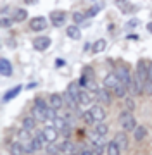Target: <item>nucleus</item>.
<instances>
[{
  "mask_svg": "<svg viewBox=\"0 0 152 155\" xmlns=\"http://www.w3.org/2000/svg\"><path fill=\"white\" fill-rule=\"evenodd\" d=\"M119 124L123 127L124 133H130V131H135L137 129V119L133 117L131 110H121L119 112Z\"/></svg>",
  "mask_w": 152,
  "mask_h": 155,
  "instance_id": "1",
  "label": "nucleus"
},
{
  "mask_svg": "<svg viewBox=\"0 0 152 155\" xmlns=\"http://www.w3.org/2000/svg\"><path fill=\"white\" fill-rule=\"evenodd\" d=\"M107 145H109V141H106V138L104 136H92V141H90V147H92V152L95 155H102L104 152L107 150Z\"/></svg>",
  "mask_w": 152,
  "mask_h": 155,
  "instance_id": "2",
  "label": "nucleus"
},
{
  "mask_svg": "<svg viewBox=\"0 0 152 155\" xmlns=\"http://www.w3.org/2000/svg\"><path fill=\"white\" fill-rule=\"evenodd\" d=\"M66 19H68V14L64 11H52L50 12V22L54 28H61L66 24Z\"/></svg>",
  "mask_w": 152,
  "mask_h": 155,
  "instance_id": "3",
  "label": "nucleus"
},
{
  "mask_svg": "<svg viewBox=\"0 0 152 155\" xmlns=\"http://www.w3.org/2000/svg\"><path fill=\"white\" fill-rule=\"evenodd\" d=\"M114 74L118 76V79L121 81V83H124L126 86L130 88V83H131V72L128 71V67L126 66H119V67H116V71H114Z\"/></svg>",
  "mask_w": 152,
  "mask_h": 155,
  "instance_id": "4",
  "label": "nucleus"
},
{
  "mask_svg": "<svg viewBox=\"0 0 152 155\" xmlns=\"http://www.w3.org/2000/svg\"><path fill=\"white\" fill-rule=\"evenodd\" d=\"M42 134H43L47 143H56L59 138V129H56L54 126H45L42 129Z\"/></svg>",
  "mask_w": 152,
  "mask_h": 155,
  "instance_id": "5",
  "label": "nucleus"
},
{
  "mask_svg": "<svg viewBox=\"0 0 152 155\" xmlns=\"http://www.w3.org/2000/svg\"><path fill=\"white\" fill-rule=\"evenodd\" d=\"M88 110H90V114H92V117H93L95 124H97V122H104V121H106L107 114H106V109H104L102 105H92Z\"/></svg>",
  "mask_w": 152,
  "mask_h": 155,
  "instance_id": "6",
  "label": "nucleus"
},
{
  "mask_svg": "<svg viewBox=\"0 0 152 155\" xmlns=\"http://www.w3.org/2000/svg\"><path fill=\"white\" fill-rule=\"evenodd\" d=\"M50 45H52V40L49 36H38V38L33 40V48L36 52H45Z\"/></svg>",
  "mask_w": 152,
  "mask_h": 155,
  "instance_id": "7",
  "label": "nucleus"
},
{
  "mask_svg": "<svg viewBox=\"0 0 152 155\" xmlns=\"http://www.w3.org/2000/svg\"><path fill=\"white\" fill-rule=\"evenodd\" d=\"M29 28H31V31H43V29L47 28V19L43 16L31 17V21H29Z\"/></svg>",
  "mask_w": 152,
  "mask_h": 155,
  "instance_id": "8",
  "label": "nucleus"
},
{
  "mask_svg": "<svg viewBox=\"0 0 152 155\" xmlns=\"http://www.w3.org/2000/svg\"><path fill=\"white\" fill-rule=\"evenodd\" d=\"M95 95H97V100L100 104H104V105L111 104V90H107L106 86H99L95 90Z\"/></svg>",
  "mask_w": 152,
  "mask_h": 155,
  "instance_id": "9",
  "label": "nucleus"
},
{
  "mask_svg": "<svg viewBox=\"0 0 152 155\" xmlns=\"http://www.w3.org/2000/svg\"><path fill=\"white\" fill-rule=\"evenodd\" d=\"M130 90L133 91L135 95H140V93H144V90H145V86H144V83H142V79L138 78V74H133L131 76V83H130Z\"/></svg>",
  "mask_w": 152,
  "mask_h": 155,
  "instance_id": "10",
  "label": "nucleus"
},
{
  "mask_svg": "<svg viewBox=\"0 0 152 155\" xmlns=\"http://www.w3.org/2000/svg\"><path fill=\"white\" fill-rule=\"evenodd\" d=\"M81 86H79V83L78 81H71V83L68 84V88H66V93L71 97V98L74 100V102H78V98H79V93H81Z\"/></svg>",
  "mask_w": 152,
  "mask_h": 155,
  "instance_id": "11",
  "label": "nucleus"
},
{
  "mask_svg": "<svg viewBox=\"0 0 152 155\" xmlns=\"http://www.w3.org/2000/svg\"><path fill=\"white\" fill-rule=\"evenodd\" d=\"M49 105H50L52 109H56V110L62 109V107H64V95L52 93L50 97H49Z\"/></svg>",
  "mask_w": 152,
  "mask_h": 155,
  "instance_id": "12",
  "label": "nucleus"
},
{
  "mask_svg": "<svg viewBox=\"0 0 152 155\" xmlns=\"http://www.w3.org/2000/svg\"><path fill=\"white\" fill-rule=\"evenodd\" d=\"M118 83H119V79H118V76H116L114 72L106 74V76H104V79H102V86H106V88L111 90V91L116 88V84H118Z\"/></svg>",
  "mask_w": 152,
  "mask_h": 155,
  "instance_id": "13",
  "label": "nucleus"
},
{
  "mask_svg": "<svg viewBox=\"0 0 152 155\" xmlns=\"http://www.w3.org/2000/svg\"><path fill=\"white\" fill-rule=\"evenodd\" d=\"M97 98V95L93 91H88V90H81V93H79V98H78V104L79 105H90L92 100ZM92 107V105H90Z\"/></svg>",
  "mask_w": 152,
  "mask_h": 155,
  "instance_id": "14",
  "label": "nucleus"
},
{
  "mask_svg": "<svg viewBox=\"0 0 152 155\" xmlns=\"http://www.w3.org/2000/svg\"><path fill=\"white\" fill-rule=\"evenodd\" d=\"M113 141H114L116 145H118V147H119L121 150L128 148V136H126V133H124V131H119V133L114 134Z\"/></svg>",
  "mask_w": 152,
  "mask_h": 155,
  "instance_id": "15",
  "label": "nucleus"
},
{
  "mask_svg": "<svg viewBox=\"0 0 152 155\" xmlns=\"http://www.w3.org/2000/svg\"><path fill=\"white\" fill-rule=\"evenodd\" d=\"M107 133H109V126H107L106 122H97V124H93L92 134H95V136H104V138H106Z\"/></svg>",
  "mask_w": 152,
  "mask_h": 155,
  "instance_id": "16",
  "label": "nucleus"
},
{
  "mask_svg": "<svg viewBox=\"0 0 152 155\" xmlns=\"http://www.w3.org/2000/svg\"><path fill=\"white\" fill-rule=\"evenodd\" d=\"M21 90H23V84H16L14 88H11L9 91H5V95H4V98H2V100H4L5 104H7V102H11L12 98H16L17 95L21 93Z\"/></svg>",
  "mask_w": 152,
  "mask_h": 155,
  "instance_id": "17",
  "label": "nucleus"
},
{
  "mask_svg": "<svg viewBox=\"0 0 152 155\" xmlns=\"http://www.w3.org/2000/svg\"><path fill=\"white\" fill-rule=\"evenodd\" d=\"M66 35L71 40H79L81 38V29L78 28V24H71V26L66 28Z\"/></svg>",
  "mask_w": 152,
  "mask_h": 155,
  "instance_id": "18",
  "label": "nucleus"
},
{
  "mask_svg": "<svg viewBox=\"0 0 152 155\" xmlns=\"http://www.w3.org/2000/svg\"><path fill=\"white\" fill-rule=\"evenodd\" d=\"M52 126L56 127V129H59V131H62V133H68L69 131V122L64 117H57L56 121L52 122Z\"/></svg>",
  "mask_w": 152,
  "mask_h": 155,
  "instance_id": "19",
  "label": "nucleus"
},
{
  "mask_svg": "<svg viewBox=\"0 0 152 155\" xmlns=\"http://www.w3.org/2000/svg\"><path fill=\"white\" fill-rule=\"evenodd\" d=\"M128 90H130V88L126 86V84L119 81V83L116 84V88L113 90V95H114V97H118V98H126V93H128Z\"/></svg>",
  "mask_w": 152,
  "mask_h": 155,
  "instance_id": "20",
  "label": "nucleus"
},
{
  "mask_svg": "<svg viewBox=\"0 0 152 155\" xmlns=\"http://www.w3.org/2000/svg\"><path fill=\"white\" fill-rule=\"evenodd\" d=\"M0 71H2V74L4 76H12V64L9 62V59H5V57H2V61H0Z\"/></svg>",
  "mask_w": 152,
  "mask_h": 155,
  "instance_id": "21",
  "label": "nucleus"
},
{
  "mask_svg": "<svg viewBox=\"0 0 152 155\" xmlns=\"http://www.w3.org/2000/svg\"><path fill=\"white\" fill-rule=\"evenodd\" d=\"M9 153H11V155H26V152H24L23 143H19V141H14V143L9 145Z\"/></svg>",
  "mask_w": 152,
  "mask_h": 155,
  "instance_id": "22",
  "label": "nucleus"
},
{
  "mask_svg": "<svg viewBox=\"0 0 152 155\" xmlns=\"http://www.w3.org/2000/svg\"><path fill=\"white\" fill-rule=\"evenodd\" d=\"M31 140H33L35 152H40V150H43V148H45V143H47V141H45V138H43V134H42V133H38L36 136H33Z\"/></svg>",
  "mask_w": 152,
  "mask_h": 155,
  "instance_id": "23",
  "label": "nucleus"
},
{
  "mask_svg": "<svg viewBox=\"0 0 152 155\" xmlns=\"http://www.w3.org/2000/svg\"><path fill=\"white\" fill-rule=\"evenodd\" d=\"M23 127L28 129V131H33L35 127H36V117L35 116H26L23 119Z\"/></svg>",
  "mask_w": 152,
  "mask_h": 155,
  "instance_id": "24",
  "label": "nucleus"
},
{
  "mask_svg": "<svg viewBox=\"0 0 152 155\" xmlns=\"http://www.w3.org/2000/svg\"><path fill=\"white\" fill-rule=\"evenodd\" d=\"M116 7H118L119 11H123L124 14H128V12L133 11V5L130 4L128 0H116Z\"/></svg>",
  "mask_w": 152,
  "mask_h": 155,
  "instance_id": "25",
  "label": "nucleus"
},
{
  "mask_svg": "<svg viewBox=\"0 0 152 155\" xmlns=\"http://www.w3.org/2000/svg\"><path fill=\"white\" fill-rule=\"evenodd\" d=\"M147 136V127L145 126H137V129L133 131V138L135 141H142Z\"/></svg>",
  "mask_w": 152,
  "mask_h": 155,
  "instance_id": "26",
  "label": "nucleus"
},
{
  "mask_svg": "<svg viewBox=\"0 0 152 155\" xmlns=\"http://www.w3.org/2000/svg\"><path fill=\"white\" fill-rule=\"evenodd\" d=\"M106 47H107V41L104 38H100V40H97L95 43H93L92 52H93V54H100V52H104V50H106Z\"/></svg>",
  "mask_w": 152,
  "mask_h": 155,
  "instance_id": "27",
  "label": "nucleus"
},
{
  "mask_svg": "<svg viewBox=\"0 0 152 155\" xmlns=\"http://www.w3.org/2000/svg\"><path fill=\"white\" fill-rule=\"evenodd\" d=\"M26 17H28V11H26V9H16V11H14V21L16 22L26 21Z\"/></svg>",
  "mask_w": 152,
  "mask_h": 155,
  "instance_id": "28",
  "label": "nucleus"
},
{
  "mask_svg": "<svg viewBox=\"0 0 152 155\" xmlns=\"http://www.w3.org/2000/svg\"><path fill=\"white\" fill-rule=\"evenodd\" d=\"M45 150H47V153L49 155H62L61 153V147H59V143H47V147H45Z\"/></svg>",
  "mask_w": 152,
  "mask_h": 155,
  "instance_id": "29",
  "label": "nucleus"
},
{
  "mask_svg": "<svg viewBox=\"0 0 152 155\" xmlns=\"http://www.w3.org/2000/svg\"><path fill=\"white\" fill-rule=\"evenodd\" d=\"M106 155H121V148H119L114 141H109L107 150H106Z\"/></svg>",
  "mask_w": 152,
  "mask_h": 155,
  "instance_id": "30",
  "label": "nucleus"
},
{
  "mask_svg": "<svg viewBox=\"0 0 152 155\" xmlns=\"http://www.w3.org/2000/svg\"><path fill=\"white\" fill-rule=\"evenodd\" d=\"M102 5H92L86 9V12H85V16H86V19H90V17H95L99 12H100Z\"/></svg>",
  "mask_w": 152,
  "mask_h": 155,
  "instance_id": "31",
  "label": "nucleus"
},
{
  "mask_svg": "<svg viewBox=\"0 0 152 155\" xmlns=\"http://www.w3.org/2000/svg\"><path fill=\"white\" fill-rule=\"evenodd\" d=\"M24 147V152H26V155L29 153H35V147H33V140L29 138V140H24V141H21Z\"/></svg>",
  "mask_w": 152,
  "mask_h": 155,
  "instance_id": "32",
  "label": "nucleus"
},
{
  "mask_svg": "<svg viewBox=\"0 0 152 155\" xmlns=\"http://www.w3.org/2000/svg\"><path fill=\"white\" fill-rule=\"evenodd\" d=\"M33 105L38 107V109H43V110H47V109L50 107V105H49V102H45V100L40 98V97H38V98H35V104H33Z\"/></svg>",
  "mask_w": 152,
  "mask_h": 155,
  "instance_id": "33",
  "label": "nucleus"
},
{
  "mask_svg": "<svg viewBox=\"0 0 152 155\" xmlns=\"http://www.w3.org/2000/svg\"><path fill=\"white\" fill-rule=\"evenodd\" d=\"M71 19L74 21V24H79V22H83L86 19V16H85V12H74Z\"/></svg>",
  "mask_w": 152,
  "mask_h": 155,
  "instance_id": "34",
  "label": "nucleus"
},
{
  "mask_svg": "<svg viewBox=\"0 0 152 155\" xmlns=\"http://www.w3.org/2000/svg\"><path fill=\"white\" fill-rule=\"evenodd\" d=\"M29 133H31V131H28V129L21 127V129L17 131V136L21 138V141H24V140H29Z\"/></svg>",
  "mask_w": 152,
  "mask_h": 155,
  "instance_id": "35",
  "label": "nucleus"
},
{
  "mask_svg": "<svg viewBox=\"0 0 152 155\" xmlns=\"http://www.w3.org/2000/svg\"><path fill=\"white\" fill-rule=\"evenodd\" d=\"M123 100H124V105H126V110H133V109H135V102H133L131 97H126V98H123Z\"/></svg>",
  "mask_w": 152,
  "mask_h": 155,
  "instance_id": "36",
  "label": "nucleus"
},
{
  "mask_svg": "<svg viewBox=\"0 0 152 155\" xmlns=\"http://www.w3.org/2000/svg\"><path fill=\"white\" fill-rule=\"evenodd\" d=\"M138 24H140L138 19H130V21L126 22V28H135V26H138Z\"/></svg>",
  "mask_w": 152,
  "mask_h": 155,
  "instance_id": "37",
  "label": "nucleus"
},
{
  "mask_svg": "<svg viewBox=\"0 0 152 155\" xmlns=\"http://www.w3.org/2000/svg\"><path fill=\"white\" fill-rule=\"evenodd\" d=\"M14 19H7V17H2V26H11Z\"/></svg>",
  "mask_w": 152,
  "mask_h": 155,
  "instance_id": "38",
  "label": "nucleus"
},
{
  "mask_svg": "<svg viewBox=\"0 0 152 155\" xmlns=\"http://www.w3.org/2000/svg\"><path fill=\"white\" fill-rule=\"evenodd\" d=\"M79 155H95V153H93L92 150H83V152H81Z\"/></svg>",
  "mask_w": 152,
  "mask_h": 155,
  "instance_id": "39",
  "label": "nucleus"
},
{
  "mask_svg": "<svg viewBox=\"0 0 152 155\" xmlns=\"http://www.w3.org/2000/svg\"><path fill=\"white\" fill-rule=\"evenodd\" d=\"M26 4H36V0H24Z\"/></svg>",
  "mask_w": 152,
  "mask_h": 155,
  "instance_id": "40",
  "label": "nucleus"
}]
</instances>
